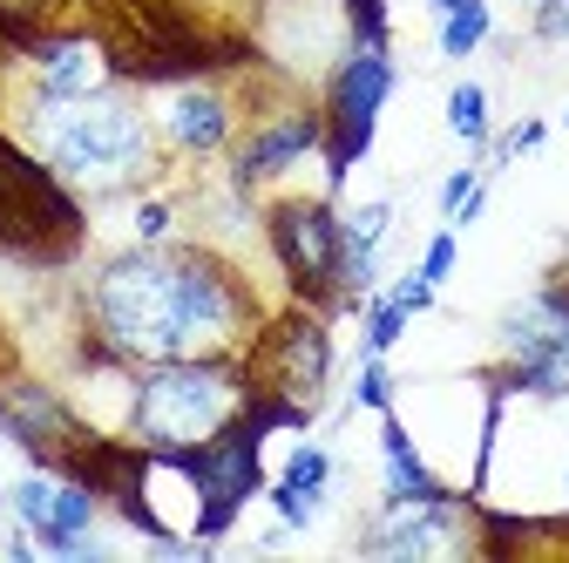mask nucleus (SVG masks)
<instances>
[{"mask_svg": "<svg viewBox=\"0 0 569 563\" xmlns=\"http://www.w3.org/2000/svg\"><path fill=\"white\" fill-rule=\"evenodd\" d=\"M89 319L102 354L136 367L244 354L258 333L251 286L218 251L197 245H136L102 258L89 286Z\"/></svg>", "mask_w": 569, "mask_h": 563, "instance_id": "f257e3e1", "label": "nucleus"}, {"mask_svg": "<svg viewBox=\"0 0 569 563\" xmlns=\"http://www.w3.org/2000/svg\"><path fill=\"white\" fill-rule=\"evenodd\" d=\"M34 144L61 184H82V190H129L157 157L150 116L116 89L34 96Z\"/></svg>", "mask_w": 569, "mask_h": 563, "instance_id": "f03ea898", "label": "nucleus"}, {"mask_svg": "<svg viewBox=\"0 0 569 563\" xmlns=\"http://www.w3.org/2000/svg\"><path fill=\"white\" fill-rule=\"evenodd\" d=\"M251 401V381H244V360L238 354H218V360H157L142 367L136 381V435L150 455H177V448H197L210 435H224L231 421L244 414Z\"/></svg>", "mask_w": 569, "mask_h": 563, "instance_id": "7ed1b4c3", "label": "nucleus"}, {"mask_svg": "<svg viewBox=\"0 0 569 563\" xmlns=\"http://www.w3.org/2000/svg\"><path fill=\"white\" fill-rule=\"evenodd\" d=\"M89 225L82 204L41 157H28L14 136H0V251L28 265H68L82 251Z\"/></svg>", "mask_w": 569, "mask_h": 563, "instance_id": "20e7f679", "label": "nucleus"}, {"mask_svg": "<svg viewBox=\"0 0 569 563\" xmlns=\"http://www.w3.org/2000/svg\"><path fill=\"white\" fill-rule=\"evenodd\" d=\"M264 238L278 271L292 278L299 306L346 299V245H339V210L326 197H284L264 210Z\"/></svg>", "mask_w": 569, "mask_h": 563, "instance_id": "39448f33", "label": "nucleus"}, {"mask_svg": "<svg viewBox=\"0 0 569 563\" xmlns=\"http://www.w3.org/2000/svg\"><path fill=\"white\" fill-rule=\"evenodd\" d=\"M502 354H509V374H495L488 387L569 401V293L562 286L529 293L502 313Z\"/></svg>", "mask_w": 569, "mask_h": 563, "instance_id": "423d86ee", "label": "nucleus"}, {"mask_svg": "<svg viewBox=\"0 0 569 563\" xmlns=\"http://www.w3.org/2000/svg\"><path fill=\"white\" fill-rule=\"evenodd\" d=\"M393 96V61L387 48L373 41H352V55L339 61V76L326 89V184L339 190L352 177V164H360L373 150V129H380V109Z\"/></svg>", "mask_w": 569, "mask_h": 563, "instance_id": "0eeeda50", "label": "nucleus"}, {"mask_svg": "<svg viewBox=\"0 0 569 563\" xmlns=\"http://www.w3.org/2000/svg\"><path fill=\"white\" fill-rule=\"evenodd\" d=\"M238 360H244L251 394H284V401L312 407L326 394V374H332V333L312 306H299V313L258 326Z\"/></svg>", "mask_w": 569, "mask_h": 563, "instance_id": "6e6552de", "label": "nucleus"}, {"mask_svg": "<svg viewBox=\"0 0 569 563\" xmlns=\"http://www.w3.org/2000/svg\"><path fill=\"white\" fill-rule=\"evenodd\" d=\"M8 503H14L21 530H34L41 550H82V543H89V523H96V510H102L96 488L76 482V475H61V468L21 475Z\"/></svg>", "mask_w": 569, "mask_h": 563, "instance_id": "1a4fd4ad", "label": "nucleus"}, {"mask_svg": "<svg viewBox=\"0 0 569 563\" xmlns=\"http://www.w3.org/2000/svg\"><path fill=\"white\" fill-rule=\"evenodd\" d=\"M367 550L373 556H448L461 550V510L455 496H407V503H387L367 530Z\"/></svg>", "mask_w": 569, "mask_h": 563, "instance_id": "9d476101", "label": "nucleus"}, {"mask_svg": "<svg viewBox=\"0 0 569 563\" xmlns=\"http://www.w3.org/2000/svg\"><path fill=\"white\" fill-rule=\"evenodd\" d=\"M326 144V116H278V122H264L258 136H251V144L238 150V184L251 190L258 177H278L284 164H299L306 150H319Z\"/></svg>", "mask_w": 569, "mask_h": 563, "instance_id": "9b49d317", "label": "nucleus"}, {"mask_svg": "<svg viewBox=\"0 0 569 563\" xmlns=\"http://www.w3.org/2000/svg\"><path fill=\"white\" fill-rule=\"evenodd\" d=\"M393 231V204H360V210H346L339 218V245H346V306H360L373 293V278H380V245Z\"/></svg>", "mask_w": 569, "mask_h": 563, "instance_id": "f8f14e48", "label": "nucleus"}, {"mask_svg": "<svg viewBox=\"0 0 569 563\" xmlns=\"http://www.w3.org/2000/svg\"><path fill=\"white\" fill-rule=\"evenodd\" d=\"M326 488H332V455L319 442L292 448V462H284V475L271 482V510L284 530H306L319 510H326Z\"/></svg>", "mask_w": 569, "mask_h": 563, "instance_id": "ddd939ff", "label": "nucleus"}, {"mask_svg": "<svg viewBox=\"0 0 569 563\" xmlns=\"http://www.w3.org/2000/svg\"><path fill=\"white\" fill-rule=\"evenodd\" d=\"M170 144L177 150H197V157H210V150H224L231 144V102L218 96V89H183L177 102H170Z\"/></svg>", "mask_w": 569, "mask_h": 563, "instance_id": "4468645a", "label": "nucleus"}, {"mask_svg": "<svg viewBox=\"0 0 569 563\" xmlns=\"http://www.w3.org/2000/svg\"><path fill=\"white\" fill-rule=\"evenodd\" d=\"M380 455H387V503H407V496H448V488L435 482V468L413 455V435L400 428L393 414L380 421Z\"/></svg>", "mask_w": 569, "mask_h": 563, "instance_id": "2eb2a0df", "label": "nucleus"}, {"mask_svg": "<svg viewBox=\"0 0 569 563\" xmlns=\"http://www.w3.org/2000/svg\"><path fill=\"white\" fill-rule=\"evenodd\" d=\"M488 34H495L488 0H475V8H455V14L441 21V55H448V61H468V55H475Z\"/></svg>", "mask_w": 569, "mask_h": 563, "instance_id": "dca6fc26", "label": "nucleus"}, {"mask_svg": "<svg viewBox=\"0 0 569 563\" xmlns=\"http://www.w3.org/2000/svg\"><path fill=\"white\" fill-rule=\"evenodd\" d=\"M448 129L461 136L468 150L488 144V89H481V82H461V89L448 96Z\"/></svg>", "mask_w": 569, "mask_h": 563, "instance_id": "f3484780", "label": "nucleus"}, {"mask_svg": "<svg viewBox=\"0 0 569 563\" xmlns=\"http://www.w3.org/2000/svg\"><path fill=\"white\" fill-rule=\"evenodd\" d=\"M407 319H413V313H407L393 293H373V299H367V354L387 360L393 346H400V333H407Z\"/></svg>", "mask_w": 569, "mask_h": 563, "instance_id": "a211bd4d", "label": "nucleus"}, {"mask_svg": "<svg viewBox=\"0 0 569 563\" xmlns=\"http://www.w3.org/2000/svg\"><path fill=\"white\" fill-rule=\"evenodd\" d=\"M352 401L373 407V414H387V407H393V374H387V360H380V354H367L360 381H352Z\"/></svg>", "mask_w": 569, "mask_h": 563, "instance_id": "6ab92c4d", "label": "nucleus"}, {"mask_svg": "<svg viewBox=\"0 0 569 563\" xmlns=\"http://www.w3.org/2000/svg\"><path fill=\"white\" fill-rule=\"evenodd\" d=\"M346 14H352V41L387 48V0H346Z\"/></svg>", "mask_w": 569, "mask_h": 563, "instance_id": "aec40b11", "label": "nucleus"}, {"mask_svg": "<svg viewBox=\"0 0 569 563\" xmlns=\"http://www.w3.org/2000/svg\"><path fill=\"white\" fill-rule=\"evenodd\" d=\"M542 144H549V122H542V116H529V122H516V129L502 136V150H495V164L529 157V150H542Z\"/></svg>", "mask_w": 569, "mask_h": 563, "instance_id": "412c9836", "label": "nucleus"}, {"mask_svg": "<svg viewBox=\"0 0 569 563\" xmlns=\"http://www.w3.org/2000/svg\"><path fill=\"white\" fill-rule=\"evenodd\" d=\"M455 251H461V238H455V225H448V231H435V238H427V258H420V271L441 286V278L455 271Z\"/></svg>", "mask_w": 569, "mask_h": 563, "instance_id": "4be33fe9", "label": "nucleus"}, {"mask_svg": "<svg viewBox=\"0 0 569 563\" xmlns=\"http://www.w3.org/2000/svg\"><path fill=\"white\" fill-rule=\"evenodd\" d=\"M136 238H142V245H163V238H170V204H163V197L136 204Z\"/></svg>", "mask_w": 569, "mask_h": 563, "instance_id": "5701e85b", "label": "nucleus"}, {"mask_svg": "<svg viewBox=\"0 0 569 563\" xmlns=\"http://www.w3.org/2000/svg\"><path fill=\"white\" fill-rule=\"evenodd\" d=\"M393 299H400L407 313H427V306H435V278H427V271L413 265V271L400 278V286H393Z\"/></svg>", "mask_w": 569, "mask_h": 563, "instance_id": "b1692460", "label": "nucleus"}, {"mask_svg": "<svg viewBox=\"0 0 569 563\" xmlns=\"http://www.w3.org/2000/svg\"><path fill=\"white\" fill-rule=\"evenodd\" d=\"M536 34H542V41H569V0H542Z\"/></svg>", "mask_w": 569, "mask_h": 563, "instance_id": "393cba45", "label": "nucleus"}, {"mask_svg": "<svg viewBox=\"0 0 569 563\" xmlns=\"http://www.w3.org/2000/svg\"><path fill=\"white\" fill-rule=\"evenodd\" d=\"M475 184H481V170H455V177L441 184V210H448V218H455V210L468 204V190H475Z\"/></svg>", "mask_w": 569, "mask_h": 563, "instance_id": "a878e982", "label": "nucleus"}, {"mask_svg": "<svg viewBox=\"0 0 569 563\" xmlns=\"http://www.w3.org/2000/svg\"><path fill=\"white\" fill-rule=\"evenodd\" d=\"M435 8H441V14H455V8H475V0H435Z\"/></svg>", "mask_w": 569, "mask_h": 563, "instance_id": "bb28decb", "label": "nucleus"}, {"mask_svg": "<svg viewBox=\"0 0 569 563\" xmlns=\"http://www.w3.org/2000/svg\"><path fill=\"white\" fill-rule=\"evenodd\" d=\"M562 122H569V116H562Z\"/></svg>", "mask_w": 569, "mask_h": 563, "instance_id": "cd10ccee", "label": "nucleus"}]
</instances>
